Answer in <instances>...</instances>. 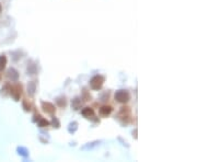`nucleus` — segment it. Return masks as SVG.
I'll return each mask as SVG.
<instances>
[{
    "label": "nucleus",
    "instance_id": "obj_15",
    "mask_svg": "<svg viewBox=\"0 0 197 162\" xmlns=\"http://www.w3.org/2000/svg\"><path fill=\"white\" fill-rule=\"evenodd\" d=\"M77 128H78V123H77V122H72V123L69 124V127H68V131H69V133L73 134L76 131H77Z\"/></svg>",
    "mask_w": 197,
    "mask_h": 162
},
{
    "label": "nucleus",
    "instance_id": "obj_13",
    "mask_svg": "<svg viewBox=\"0 0 197 162\" xmlns=\"http://www.w3.org/2000/svg\"><path fill=\"white\" fill-rule=\"evenodd\" d=\"M22 106H23V109L25 112H30L32 110V104L30 103L27 100H24V101L22 102Z\"/></svg>",
    "mask_w": 197,
    "mask_h": 162
},
{
    "label": "nucleus",
    "instance_id": "obj_12",
    "mask_svg": "<svg viewBox=\"0 0 197 162\" xmlns=\"http://www.w3.org/2000/svg\"><path fill=\"white\" fill-rule=\"evenodd\" d=\"M27 73L29 75H36L37 73V66L34 65V64H31V65L27 66Z\"/></svg>",
    "mask_w": 197,
    "mask_h": 162
},
{
    "label": "nucleus",
    "instance_id": "obj_10",
    "mask_svg": "<svg viewBox=\"0 0 197 162\" xmlns=\"http://www.w3.org/2000/svg\"><path fill=\"white\" fill-rule=\"evenodd\" d=\"M55 101H56V103H57V105L59 107H66L67 106V99H66V97H64V95L56 98Z\"/></svg>",
    "mask_w": 197,
    "mask_h": 162
},
{
    "label": "nucleus",
    "instance_id": "obj_6",
    "mask_svg": "<svg viewBox=\"0 0 197 162\" xmlns=\"http://www.w3.org/2000/svg\"><path fill=\"white\" fill-rule=\"evenodd\" d=\"M112 112H113V107L110 106V105H103V106H101V109H100V114H101V116L103 117H107L108 115L112 114Z\"/></svg>",
    "mask_w": 197,
    "mask_h": 162
},
{
    "label": "nucleus",
    "instance_id": "obj_20",
    "mask_svg": "<svg viewBox=\"0 0 197 162\" xmlns=\"http://www.w3.org/2000/svg\"><path fill=\"white\" fill-rule=\"evenodd\" d=\"M1 10H2V8H1V5H0V12H1Z\"/></svg>",
    "mask_w": 197,
    "mask_h": 162
},
{
    "label": "nucleus",
    "instance_id": "obj_2",
    "mask_svg": "<svg viewBox=\"0 0 197 162\" xmlns=\"http://www.w3.org/2000/svg\"><path fill=\"white\" fill-rule=\"evenodd\" d=\"M114 99L115 101H117L118 103H127L128 101L130 100V93L127 91V90H118V91L115 92L114 94Z\"/></svg>",
    "mask_w": 197,
    "mask_h": 162
},
{
    "label": "nucleus",
    "instance_id": "obj_4",
    "mask_svg": "<svg viewBox=\"0 0 197 162\" xmlns=\"http://www.w3.org/2000/svg\"><path fill=\"white\" fill-rule=\"evenodd\" d=\"M10 94L15 99V101H19L22 95V85L18 83L15 87H11V89H10Z\"/></svg>",
    "mask_w": 197,
    "mask_h": 162
},
{
    "label": "nucleus",
    "instance_id": "obj_18",
    "mask_svg": "<svg viewBox=\"0 0 197 162\" xmlns=\"http://www.w3.org/2000/svg\"><path fill=\"white\" fill-rule=\"evenodd\" d=\"M52 125H53L55 128H59L60 127V123H59V121H58L57 117H55V116L53 117V119H52Z\"/></svg>",
    "mask_w": 197,
    "mask_h": 162
},
{
    "label": "nucleus",
    "instance_id": "obj_19",
    "mask_svg": "<svg viewBox=\"0 0 197 162\" xmlns=\"http://www.w3.org/2000/svg\"><path fill=\"white\" fill-rule=\"evenodd\" d=\"M81 100H84V101H89V100H91V95L88 94V92L86 89L83 90V97L81 98Z\"/></svg>",
    "mask_w": 197,
    "mask_h": 162
},
{
    "label": "nucleus",
    "instance_id": "obj_11",
    "mask_svg": "<svg viewBox=\"0 0 197 162\" xmlns=\"http://www.w3.org/2000/svg\"><path fill=\"white\" fill-rule=\"evenodd\" d=\"M81 99L80 98H75L73 100H71V107L73 110H79L81 107Z\"/></svg>",
    "mask_w": 197,
    "mask_h": 162
},
{
    "label": "nucleus",
    "instance_id": "obj_8",
    "mask_svg": "<svg viewBox=\"0 0 197 162\" xmlns=\"http://www.w3.org/2000/svg\"><path fill=\"white\" fill-rule=\"evenodd\" d=\"M82 116H84L86 118H91V117L94 116V110L92 107H84L83 110L81 111Z\"/></svg>",
    "mask_w": 197,
    "mask_h": 162
},
{
    "label": "nucleus",
    "instance_id": "obj_9",
    "mask_svg": "<svg viewBox=\"0 0 197 162\" xmlns=\"http://www.w3.org/2000/svg\"><path fill=\"white\" fill-rule=\"evenodd\" d=\"M35 91H36V82L35 81L29 82V85H27V93H29L30 97H33L35 94Z\"/></svg>",
    "mask_w": 197,
    "mask_h": 162
},
{
    "label": "nucleus",
    "instance_id": "obj_5",
    "mask_svg": "<svg viewBox=\"0 0 197 162\" xmlns=\"http://www.w3.org/2000/svg\"><path fill=\"white\" fill-rule=\"evenodd\" d=\"M42 109L46 114H51V115H53L56 112L55 105L51 102H42Z\"/></svg>",
    "mask_w": 197,
    "mask_h": 162
},
{
    "label": "nucleus",
    "instance_id": "obj_17",
    "mask_svg": "<svg viewBox=\"0 0 197 162\" xmlns=\"http://www.w3.org/2000/svg\"><path fill=\"white\" fill-rule=\"evenodd\" d=\"M18 151H19L20 155H22L23 157H29V151H27L25 148H18Z\"/></svg>",
    "mask_w": 197,
    "mask_h": 162
},
{
    "label": "nucleus",
    "instance_id": "obj_14",
    "mask_svg": "<svg viewBox=\"0 0 197 162\" xmlns=\"http://www.w3.org/2000/svg\"><path fill=\"white\" fill-rule=\"evenodd\" d=\"M7 65V57L5 55L0 56V70H3Z\"/></svg>",
    "mask_w": 197,
    "mask_h": 162
},
{
    "label": "nucleus",
    "instance_id": "obj_7",
    "mask_svg": "<svg viewBox=\"0 0 197 162\" xmlns=\"http://www.w3.org/2000/svg\"><path fill=\"white\" fill-rule=\"evenodd\" d=\"M7 77L9 78L11 81H17L19 79V73L15 70V68H10L7 73Z\"/></svg>",
    "mask_w": 197,
    "mask_h": 162
},
{
    "label": "nucleus",
    "instance_id": "obj_3",
    "mask_svg": "<svg viewBox=\"0 0 197 162\" xmlns=\"http://www.w3.org/2000/svg\"><path fill=\"white\" fill-rule=\"evenodd\" d=\"M118 119L122 122L123 125H127L130 122V109L128 106L122 107V110L118 113Z\"/></svg>",
    "mask_w": 197,
    "mask_h": 162
},
{
    "label": "nucleus",
    "instance_id": "obj_1",
    "mask_svg": "<svg viewBox=\"0 0 197 162\" xmlns=\"http://www.w3.org/2000/svg\"><path fill=\"white\" fill-rule=\"evenodd\" d=\"M104 81H105V78L101 75H96L94 77L91 78L90 80V87H91L92 90L94 91H98V90H101V88L103 87L104 85Z\"/></svg>",
    "mask_w": 197,
    "mask_h": 162
},
{
    "label": "nucleus",
    "instance_id": "obj_16",
    "mask_svg": "<svg viewBox=\"0 0 197 162\" xmlns=\"http://www.w3.org/2000/svg\"><path fill=\"white\" fill-rule=\"evenodd\" d=\"M49 122L47 121V119L45 118H40L39 119V123H37V125L40 126V127H47V126H49Z\"/></svg>",
    "mask_w": 197,
    "mask_h": 162
}]
</instances>
